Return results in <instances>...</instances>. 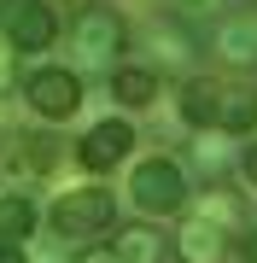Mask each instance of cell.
<instances>
[{"label":"cell","instance_id":"1","mask_svg":"<svg viewBox=\"0 0 257 263\" xmlns=\"http://www.w3.org/2000/svg\"><path fill=\"white\" fill-rule=\"evenodd\" d=\"M70 47L88 70H117V59L129 47V24L117 18L111 6H76L70 18Z\"/></svg>","mask_w":257,"mask_h":263},{"label":"cell","instance_id":"2","mask_svg":"<svg viewBox=\"0 0 257 263\" xmlns=\"http://www.w3.org/2000/svg\"><path fill=\"white\" fill-rule=\"evenodd\" d=\"M129 199L146 216H175L187 205V176H181V164L175 158H141L134 176H129Z\"/></svg>","mask_w":257,"mask_h":263},{"label":"cell","instance_id":"3","mask_svg":"<svg viewBox=\"0 0 257 263\" xmlns=\"http://www.w3.org/2000/svg\"><path fill=\"white\" fill-rule=\"evenodd\" d=\"M117 222V199L105 187H70L53 199V228L70 240H88V234H105Z\"/></svg>","mask_w":257,"mask_h":263},{"label":"cell","instance_id":"4","mask_svg":"<svg viewBox=\"0 0 257 263\" xmlns=\"http://www.w3.org/2000/svg\"><path fill=\"white\" fill-rule=\"evenodd\" d=\"M0 41H12L18 53H41L58 41V12L47 0H0Z\"/></svg>","mask_w":257,"mask_h":263},{"label":"cell","instance_id":"5","mask_svg":"<svg viewBox=\"0 0 257 263\" xmlns=\"http://www.w3.org/2000/svg\"><path fill=\"white\" fill-rule=\"evenodd\" d=\"M24 100H29V111H35V117L65 123V117H76V111H82V76H76V70L47 65V70H35V76L24 82Z\"/></svg>","mask_w":257,"mask_h":263},{"label":"cell","instance_id":"6","mask_svg":"<svg viewBox=\"0 0 257 263\" xmlns=\"http://www.w3.org/2000/svg\"><path fill=\"white\" fill-rule=\"evenodd\" d=\"M47 170H53V141L47 135H29V129L6 135V152H0V181L6 187H29Z\"/></svg>","mask_w":257,"mask_h":263},{"label":"cell","instance_id":"7","mask_svg":"<svg viewBox=\"0 0 257 263\" xmlns=\"http://www.w3.org/2000/svg\"><path fill=\"white\" fill-rule=\"evenodd\" d=\"M129 146H134V129L123 117H105V123H94V129L82 135V146H76V158H82V170H111V164H123L129 158Z\"/></svg>","mask_w":257,"mask_h":263},{"label":"cell","instance_id":"8","mask_svg":"<svg viewBox=\"0 0 257 263\" xmlns=\"http://www.w3.org/2000/svg\"><path fill=\"white\" fill-rule=\"evenodd\" d=\"M210 53H216L222 65H251L257 59V12H240V18L216 24L210 29Z\"/></svg>","mask_w":257,"mask_h":263},{"label":"cell","instance_id":"9","mask_svg":"<svg viewBox=\"0 0 257 263\" xmlns=\"http://www.w3.org/2000/svg\"><path fill=\"white\" fill-rule=\"evenodd\" d=\"M175 252H181V263H222L228 257V234L216 222H205V216H193V222H181Z\"/></svg>","mask_w":257,"mask_h":263},{"label":"cell","instance_id":"10","mask_svg":"<svg viewBox=\"0 0 257 263\" xmlns=\"http://www.w3.org/2000/svg\"><path fill=\"white\" fill-rule=\"evenodd\" d=\"M216 111H222V82L216 76H187L181 82V117L205 135V129H216Z\"/></svg>","mask_w":257,"mask_h":263},{"label":"cell","instance_id":"11","mask_svg":"<svg viewBox=\"0 0 257 263\" xmlns=\"http://www.w3.org/2000/svg\"><path fill=\"white\" fill-rule=\"evenodd\" d=\"M216 129H222V135H251V129H257V94H251V88L222 82V111H216Z\"/></svg>","mask_w":257,"mask_h":263},{"label":"cell","instance_id":"12","mask_svg":"<svg viewBox=\"0 0 257 263\" xmlns=\"http://www.w3.org/2000/svg\"><path fill=\"white\" fill-rule=\"evenodd\" d=\"M199 216H205V222H216L222 234H240V228H246V205H240V193H234V187H205Z\"/></svg>","mask_w":257,"mask_h":263},{"label":"cell","instance_id":"13","mask_svg":"<svg viewBox=\"0 0 257 263\" xmlns=\"http://www.w3.org/2000/svg\"><path fill=\"white\" fill-rule=\"evenodd\" d=\"M117 257L123 263H164V234L152 222H134V228L117 234Z\"/></svg>","mask_w":257,"mask_h":263},{"label":"cell","instance_id":"14","mask_svg":"<svg viewBox=\"0 0 257 263\" xmlns=\"http://www.w3.org/2000/svg\"><path fill=\"white\" fill-rule=\"evenodd\" d=\"M35 222H41V211H35L29 193H6L0 199V240H29Z\"/></svg>","mask_w":257,"mask_h":263},{"label":"cell","instance_id":"15","mask_svg":"<svg viewBox=\"0 0 257 263\" xmlns=\"http://www.w3.org/2000/svg\"><path fill=\"white\" fill-rule=\"evenodd\" d=\"M111 94L123 105H152L158 100V76L152 70H134V65H117L111 70Z\"/></svg>","mask_w":257,"mask_h":263},{"label":"cell","instance_id":"16","mask_svg":"<svg viewBox=\"0 0 257 263\" xmlns=\"http://www.w3.org/2000/svg\"><path fill=\"white\" fill-rule=\"evenodd\" d=\"M18 94V47L12 41H0V100Z\"/></svg>","mask_w":257,"mask_h":263},{"label":"cell","instance_id":"17","mask_svg":"<svg viewBox=\"0 0 257 263\" xmlns=\"http://www.w3.org/2000/svg\"><path fill=\"white\" fill-rule=\"evenodd\" d=\"M187 18H216V12H228V6H240V0H175Z\"/></svg>","mask_w":257,"mask_h":263},{"label":"cell","instance_id":"18","mask_svg":"<svg viewBox=\"0 0 257 263\" xmlns=\"http://www.w3.org/2000/svg\"><path fill=\"white\" fill-rule=\"evenodd\" d=\"M76 263H123V257H117V246H88L76 252Z\"/></svg>","mask_w":257,"mask_h":263},{"label":"cell","instance_id":"19","mask_svg":"<svg viewBox=\"0 0 257 263\" xmlns=\"http://www.w3.org/2000/svg\"><path fill=\"white\" fill-rule=\"evenodd\" d=\"M240 176H246V187L257 193V141H251L246 152H240Z\"/></svg>","mask_w":257,"mask_h":263},{"label":"cell","instance_id":"20","mask_svg":"<svg viewBox=\"0 0 257 263\" xmlns=\"http://www.w3.org/2000/svg\"><path fill=\"white\" fill-rule=\"evenodd\" d=\"M0 263H29V252H24V240H0Z\"/></svg>","mask_w":257,"mask_h":263},{"label":"cell","instance_id":"21","mask_svg":"<svg viewBox=\"0 0 257 263\" xmlns=\"http://www.w3.org/2000/svg\"><path fill=\"white\" fill-rule=\"evenodd\" d=\"M240 257H246V263H257V228L246 234V246H240Z\"/></svg>","mask_w":257,"mask_h":263},{"label":"cell","instance_id":"22","mask_svg":"<svg viewBox=\"0 0 257 263\" xmlns=\"http://www.w3.org/2000/svg\"><path fill=\"white\" fill-rule=\"evenodd\" d=\"M70 6H94V0H70Z\"/></svg>","mask_w":257,"mask_h":263}]
</instances>
